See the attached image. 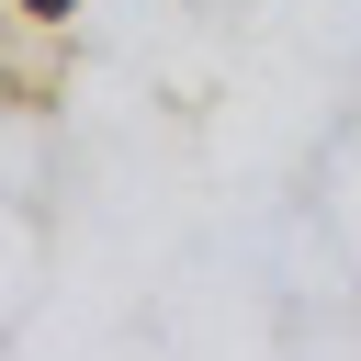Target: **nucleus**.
Listing matches in <instances>:
<instances>
[{"label":"nucleus","mask_w":361,"mask_h":361,"mask_svg":"<svg viewBox=\"0 0 361 361\" xmlns=\"http://www.w3.org/2000/svg\"><path fill=\"white\" fill-rule=\"evenodd\" d=\"M11 11H34V23H68V11H79V0H11Z\"/></svg>","instance_id":"obj_1"}]
</instances>
